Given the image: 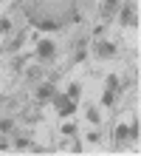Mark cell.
Here are the masks:
<instances>
[{
  "label": "cell",
  "instance_id": "obj_1",
  "mask_svg": "<svg viewBox=\"0 0 141 156\" xmlns=\"http://www.w3.org/2000/svg\"><path fill=\"white\" fill-rule=\"evenodd\" d=\"M56 108H59V114H62V116H68V114H73V111H76L73 99H68V97H56Z\"/></svg>",
  "mask_w": 141,
  "mask_h": 156
},
{
  "label": "cell",
  "instance_id": "obj_2",
  "mask_svg": "<svg viewBox=\"0 0 141 156\" xmlns=\"http://www.w3.org/2000/svg\"><path fill=\"white\" fill-rule=\"evenodd\" d=\"M54 97V82H42V85H37V99L45 102V99Z\"/></svg>",
  "mask_w": 141,
  "mask_h": 156
},
{
  "label": "cell",
  "instance_id": "obj_3",
  "mask_svg": "<svg viewBox=\"0 0 141 156\" xmlns=\"http://www.w3.org/2000/svg\"><path fill=\"white\" fill-rule=\"evenodd\" d=\"M113 54H116V45L113 43H96V57L107 60V57H113Z\"/></svg>",
  "mask_w": 141,
  "mask_h": 156
},
{
  "label": "cell",
  "instance_id": "obj_4",
  "mask_svg": "<svg viewBox=\"0 0 141 156\" xmlns=\"http://www.w3.org/2000/svg\"><path fill=\"white\" fill-rule=\"evenodd\" d=\"M37 54H40L42 60H51V57H54V43H51V40H40V45H37Z\"/></svg>",
  "mask_w": 141,
  "mask_h": 156
},
{
  "label": "cell",
  "instance_id": "obj_5",
  "mask_svg": "<svg viewBox=\"0 0 141 156\" xmlns=\"http://www.w3.org/2000/svg\"><path fill=\"white\" fill-rule=\"evenodd\" d=\"M121 23H124V26H136V23H138V17H136V12H133V3L124 6V12H121Z\"/></svg>",
  "mask_w": 141,
  "mask_h": 156
},
{
  "label": "cell",
  "instance_id": "obj_6",
  "mask_svg": "<svg viewBox=\"0 0 141 156\" xmlns=\"http://www.w3.org/2000/svg\"><path fill=\"white\" fill-rule=\"evenodd\" d=\"M119 3L121 0H102V17H110V14H116V9H119Z\"/></svg>",
  "mask_w": 141,
  "mask_h": 156
},
{
  "label": "cell",
  "instance_id": "obj_7",
  "mask_svg": "<svg viewBox=\"0 0 141 156\" xmlns=\"http://www.w3.org/2000/svg\"><path fill=\"white\" fill-rule=\"evenodd\" d=\"M23 116H25V122H37V119H40V108H37V105L25 108V111H23Z\"/></svg>",
  "mask_w": 141,
  "mask_h": 156
},
{
  "label": "cell",
  "instance_id": "obj_8",
  "mask_svg": "<svg viewBox=\"0 0 141 156\" xmlns=\"http://www.w3.org/2000/svg\"><path fill=\"white\" fill-rule=\"evenodd\" d=\"M23 37H25V34L20 31V34H17V37H14L12 43H8V45H6V51H17V48H20V45H23Z\"/></svg>",
  "mask_w": 141,
  "mask_h": 156
},
{
  "label": "cell",
  "instance_id": "obj_9",
  "mask_svg": "<svg viewBox=\"0 0 141 156\" xmlns=\"http://www.w3.org/2000/svg\"><path fill=\"white\" fill-rule=\"evenodd\" d=\"M113 99H116V91H105V97H102V102H105V105H113Z\"/></svg>",
  "mask_w": 141,
  "mask_h": 156
},
{
  "label": "cell",
  "instance_id": "obj_10",
  "mask_svg": "<svg viewBox=\"0 0 141 156\" xmlns=\"http://www.w3.org/2000/svg\"><path fill=\"white\" fill-rule=\"evenodd\" d=\"M23 66H25V54H23V57H14V60H12V68H14V71H20Z\"/></svg>",
  "mask_w": 141,
  "mask_h": 156
},
{
  "label": "cell",
  "instance_id": "obj_11",
  "mask_svg": "<svg viewBox=\"0 0 141 156\" xmlns=\"http://www.w3.org/2000/svg\"><path fill=\"white\" fill-rule=\"evenodd\" d=\"M8 31H12V23L6 17H0V34H8Z\"/></svg>",
  "mask_w": 141,
  "mask_h": 156
},
{
  "label": "cell",
  "instance_id": "obj_12",
  "mask_svg": "<svg viewBox=\"0 0 141 156\" xmlns=\"http://www.w3.org/2000/svg\"><path fill=\"white\" fill-rule=\"evenodd\" d=\"M127 136H130V131H127L124 125H119L116 128V139H127Z\"/></svg>",
  "mask_w": 141,
  "mask_h": 156
},
{
  "label": "cell",
  "instance_id": "obj_13",
  "mask_svg": "<svg viewBox=\"0 0 141 156\" xmlns=\"http://www.w3.org/2000/svg\"><path fill=\"white\" fill-rule=\"evenodd\" d=\"M79 91H82V88L76 85V82H73V85L68 88V99H76V97H79Z\"/></svg>",
  "mask_w": 141,
  "mask_h": 156
},
{
  "label": "cell",
  "instance_id": "obj_14",
  "mask_svg": "<svg viewBox=\"0 0 141 156\" xmlns=\"http://www.w3.org/2000/svg\"><path fill=\"white\" fill-rule=\"evenodd\" d=\"M62 133H65V136H71V133H76V125H73V122H65V128H62Z\"/></svg>",
  "mask_w": 141,
  "mask_h": 156
},
{
  "label": "cell",
  "instance_id": "obj_15",
  "mask_svg": "<svg viewBox=\"0 0 141 156\" xmlns=\"http://www.w3.org/2000/svg\"><path fill=\"white\" fill-rule=\"evenodd\" d=\"M85 116H88L90 122H99V111H96V108H88V114H85Z\"/></svg>",
  "mask_w": 141,
  "mask_h": 156
},
{
  "label": "cell",
  "instance_id": "obj_16",
  "mask_svg": "<svg viewBox=\"0 0 141 156\" xmlns=\"http://www.w3.org/2000/svg\"><path fill=\"white\" fill-rule=\"evenodd\" d=\"M42 77V68H31L28 71V80H40Z\"/></svg>",
  "mask_w": 141,
  "mask_h": 156
},
{
  "label": "cell",
  "instance_id": "obj_17",
  "mask_svg": "<svg viewBox=\"0 0 141 156\" xmlns=\"http://www.w3.org/2000/svg\"><path fill=\"white\" fill-rule=\"evenodd\" d=\"M127 131H130V136H136V139H138V131H141V128H138V119H136V122L127 128Z\"/></svg>",
  "mask_w": 141,
  "mask_h": 156
},
{
  "label": "cell",
  "instance_id": "obj_18",
  "mask_svg": "<svg viewBox=\"0 0 141 156\" xmlns=\"http://www.w3.org/2000/svg\"><path fill=\"white\" fill-rule=\"evenodd\" d=\"M107 88H110V91H116V88H119V80H116V77H113V74L107 77Z\"/></svg>",
  "mask_w": 141,
  "mask_h": 156
},
{
  "label": "cell",
  "instance_id": "obj_19",
  "mask_svg": "<svg viewBox=\"0 0 141 156\" xmlns=\"http://www.w3.org/2000/svg\"><path fill=\"white\" fill-rule=\"evenodd\" d=\"M0 131H12V119H0Z\"/></svg>",
  "mask_w": 141,
  "mask_h": 156
},
{
  "label": "cell",
  "instance_id": "obj_20",
  "mask_svg": "<svg viewBox=\"0 0 141 156\" xmlns=\"http://www.w3.org/2000/svg\"><path fill=\"white\" fill-rule=\"evenodd\" d=\"M14 145H17V148H28V139H25V136H17Z\"/></svg>",
  "mask_w": 141,
  "mask_h": 156
}]
</instances>
